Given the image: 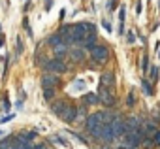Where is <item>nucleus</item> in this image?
<instances>
[{
    "instance_id": "nucleus-15",
    "label": "nucleus",
    "mask_w": 160,
    "mask_h": 149,
    "mask_svg": "<svg viewBox=\"0 0 160 149\" xmlns=\"http://www.w3.org/2000/svg\"><path fill=\"white\" fill-rule=\"evenodd\" d=\"M96 45V34H87L85 40H83V47L85 49H92Z\"/></svg>"
},
{
    "instance_id": "nucleus-33",
    "label": "nucleus",
    "mask_w": 160,
    "mask_h": 149,
    "mask_svg": "<svg viewBox=\"0 0 160 149\" xmlns=\"http://www.w3.org/2000/svg\"><path fill=\"white\" fill-rule=\"evenodd\" d=\"M0 136H6V134H4V130H2V132H0Z\"/></svg>"
},
{
    "instance_id": "nucleus-20",
    "label": "nucleus",
    "mask_w": 160,
    "mask_h": 149,
    "mask_svg": "<svg viewBox=\"0 0 160 149\" xmlns=\"http://www.w3.org/2000/svg\"><path fill=\"white\" fill-rule=\"evenodd\" d=\"M141 87H143V93H145L147 96H151V95H152V89H151V83H149L147 80H143V81H141Z\"/></svg>"
},
{
    "instance_id": "nucleus-1",
    "label": "nucleus",
    "mask_w": 160,
    "mask_h": 149,
    "mask_svg": "<svg viewBox=\"0 0 160 149\" xmlns=\"http://www.w3.org/2000/svg\"><path fill=\"white\" fill-rule=\"evenodd\" d=\"M111 119H113V117H111L109 113H106V111H96V113H92V115L87 117L85 128H87V132H89L94 140H100V132H102L104 123H109Z\"/></svg>"
},
{
    "instance_id": "nucleus-30",
    "label": "nucleus",
    "mask_w": 160,
    "mask_h": 149,
    "mask_svg": "<svg viewBox=\"0 0 160 149\" xmlns=\"http://www.w3.org/2000/svg\"><path fill=\"white\" fill-rule=\"evenodd\" d=\"M134 38H136V36H134V32H130V34H128V42H134Z\"/></svg>"
},
{
    "instance_id": "nucleus-7",
    "label": "nucleus",
    "mask_w": 160,
    "mask_h": 149,
    "mask_svg": "<svg viewBox=\"0 0 160 149\" xmlns=\"http://www.w3.org/2000/svg\"><path fill=\"white\" fill-rule=\"evenodd\" d=\"M42 85L43 87H47V89H55V87H58L60 85V78L57 76V74H45V76L42 78Z\"/></svg>"
},
{
    "instance_id": "nucleus-27",
    "label": "nucleus",
    "mask_w": 160,
    "mask_h": 149,
    "mask_svg": "<svg viewBox=\"0 0 160 149\" xmlns=\"http://www.w3.org/2000/svg\"><path fill=\"white\" fill-rule=\"evenodd\" d=\"M15 45H17V53H23V44H21V40H19V38H17Z\"/></svg>"
},
{
    "instance_id": "nucleus-9",
    "label": "nucleus",
    "mask_w": 160,
    "mask_h": 149,
    "mask_svg": "<svg viewBox=\"0 0 160 149\" xmlns=\"http://www.w3.org/2000/svg\"><path fill=\"white\" fill-rule=\"evenodd\" d=\"M100 140L104 143H111L115 140V134H113V128H111V121L109 123H104L102 126V132H100Z\"/></svg>"
},
{
    "instance_id": "nucleus-24",
    "label": "nucleus",
    "mask_w": 160,
    "mask_h": 149,
    "mask_svg": "<svg viewBox=\"0 0 160 149\" xmlns=\"http://www.w3.org/2000/svg\"><path fill=\"white\" fill-rule=\"evenodd\" d=\"M152 143H154V145H158V147H160V130H158V132H156V134H154V136H152Z\"/></svg>"
},
{
    "instance_id": "nucleus-18",
    "label": "nucleus",
    "mask_w": 160,
    "mask_h": 149,
    "mask_svg": "<svg viewBox=\"0 0 160 149\" xmlns=\"http://www.w3.org/2000/svg\"><path fill=\"white\" fill-rule=\"evenodd\" d=\"M53 49H55V57H57V59H62V57L68 53L66 44H60V45H57V47H53Z\"/></svg>"
},
{
    "instance_id": "nucleus-17",
    "label": "nucleus",
    "mask_w": 160,
    "mask_h": 149,
    "mask_svg": "<svg viewBox=\"0 0 160 149\" xmlns=\"http://www.w3.org/2000/svg\"><path fill=\"white\" fill-rule=\"evenodd\" d=\"M60 44H64V36H62V34H53V36L49 38V45H51V47H57V45H60Z\"/></svg>"
},
{
    "instance_id": "nucleus-28",
    "label": "nucleus",
    "mask_w": 160,
    "mask_h": 149,
    "mask_svg": "<svg viewBox=\"0 0 160 149\" xmlns=\"http://www.w3.org/2000/svg\"><path fill=\"white\" fill-rule=\"evenodd\" d=\"M51 6H53V0H45V10H51Z\"/></svg>"
},
{
    "instance_id": "nucleus-16",
    "label": "nucleus",
    "mask_w": 160,
    "mask_h": 149,
    "mask_svg": "<svg viewBox=\"0 0 160 149\" xmlns=\"http://www.w3.org/2000/svg\"><path fill=\"white\" fill-rule=\"evenodd\" d=\"M66 106H68V102H53V106H51V111H53V113L58 117V115L64 111V108H66Z\"/></svg>"
},
{
    "instance_id": "nucleus-25",
    "label": "nucleus",
    "mask_w": 160,
    "mask_h": 149,
    "mask_svg": "<svg viewBox=\"0 0 160 149\" xmlns=\"http://www.w3.org/2000/svg\"><path fill=\"white\" fill-rule=\"evenodd\" d=\"M102 27H104L108 32H111V25H109V21H108V19H104V21H102Z\"/></svg>"
},
{
    "instance_id": "nucleus-10",
    "label": "nucleus",
    "mask_w": 160,
    "mask_h": 149,
    "mask_svg": "<svg viewBox=\"0 0 160 149\" xmlns=\"http://www.w3.org/2000/svg\"><path fill=\"white\" fill-rule=\"evenodd\" d=\"M141 130L145 132V136H154L156 132H158V126H156V121H145L143 125H141Z\"/></svg>"
},
{
    "instance_id": "nucleus-13",
    "label": "nucleus",
    "mask_w": 160,
    "mask_h": 149,
    "mask_svg": "<svg viewBox=\"0 0 160 149\" xmlns=\"http://www.w3.org/2000/svg\"><path fill=\"white\" fill-rule=\"evenodd\" d=\"M36 136H38V134H36L34 130H32V132L27 130V132H21V134L17 136V140H23V141H27V143H32V141L36 140Z\"/></svg>"
},
{
    "instance_id": "nucleus-34",
    "label": "nucleus",
    "mask_w": 160,
    "mask_h": 149,
    "mask_svg": "<svg viewBox=\"0 0 160 149\" xmlns=\"http://www.w3.org/2000/svg\"><path fill=\"white\" fill-rule=\"evenodd\" d=\"M119 149H128V147H124V145H122V147H119Z\"/></svg>"
},
{
    "instance_id": "nucleus-14",
    "label": "nucleus",
    "mask_w": 160,
    "mask_h": 149,
    "mask_svg": "<svg viewBox=\"0 0 160 149\" xmlns=\"http://www.w3.org/2000/svg\"><path fill=\"white\" fill-rule=\"evenodd\" d=\"M70 57H72V60H75V62H81V60H85V51L75 47V49L70 51Z\"/></svg>"
},
{
    "instance_id": "nucleus-11",
    "label": "nucleus",
    "mask_w": 160,
    "mask_h": 149,
    "mask_svg": "<svg viewBox=\"0 0 160 149\" xmlns=\"http://www.w3.org/2000/svg\"><path fill=\"white\" fill-rule=\"evenodd\" d=\"M141 125H143V121H141L139 117H128V119H126V128H128V132L141 130Z\"/></svg>"
},
{
    "instance_id": "nucleus-26",
    "label": "nucleus",
    "mask_w": 160,
    "mask_h": 149,
    "mask_svg": "<svg viewBox=\"0 0 160 149\" xmlns=\"http://www.w3.org/2000/svg\"><path fill=\"white\" fill-rule=\"evenodd\" d=\"M141 66H143V70H147V68H149V57H147V55L143 57V62H141Z\"/></svg>"
},
{
    "instance_id": "nucleus-21",
    "label": "nucleus",
    "mask_w": 160,
    "mask_h": 149,
    "mask_svg": "<svg viewBox=\"0 0 160 149\" xmlns=\"http://www.w3.org/2000/svg\"><path fill=\"white\" fill-rule=\"evenodd\" d=\"M53 95H55V91H53V89L43 87V98H45V100H53Z\"/></svg>"
},
{
    "instance_id": "nucleus-29",
    "label": "nucleus",
    "mask_w": 160,
    "mask_h": 149,
    "mask_svg": "<svg viewBox=\"0 0 160 149\" xmlns=\"http://www.w3.org/2000/svg\"><path fill=\"white\" fill-rule=\"evenodd\" d=\"M10 119H12V115H6V117H4V119H2V121H0V123H8V121H10Z\"/></svg>"
},
{
    "instance_id": "nucleus-3",
    "label": "nucleus",
    "mask_w": 160,
    "mask_h": 149,
    "mask_svg": "<svg viewBox=\"0 0 160 149\" xmlns=\"http://www.w3.org/2000/svg\"><path fill=\"white\" fill-rule=\"evenodd\" d=\"M45 70L49 72V74H64L66 70H68V66H66V62L62 60V59H51V60H47L45 62Z\"/></svg>"
},
{
    "instance_id": "nucleus-35",
    "label": "nucleus",
    "mask_w": 160,
    "mask_h": 149,
    "mask_svg": "<svg viewBox=\"0 0 160 149\" xmlns=\"http://www.w3.org/2000/svg\"><path fill=\"white\" fill-rule=\"evenodd\" d=\"M102 149H109V147H102Z\"/></svg>"
},
{
    "instance_id": "nucleus-22",
    "label": "nucleus",
    "mask_w": 160,
    "mask_h": 149,
    "mask_svg": "<svg viewBox=\"0 0 160 149\" xmlns=\"http://www.w3.org/2000/svg\"><path fill=\"white\" fill-rule=\"evenodd\" d=\"M126 104H128V108H134V104H136V98H134V93H132V91H130L128 96H126Z\"/></svg>"
},
{
    "instance_id": "nucleus-12",
    "label": "nucleus",
    "mask_w": 160,
    "mask_h": 149,
    "mask_svg": "<svg viewBox=\"0 0 160 149\" xmlns=\"http://www.w3.org/2000/svg\"><path fill=\"white\" fill-rule=\"evenodd\" d=\"M100 80H102V85H104V87H108V89H115V76H113L111 72H104Z\"/></svg>"
},
{
    "instance_id": "nucleus-5",
    "label": "nucleus",
    "mask_w": 160,
    "mask_h": 149,
    "mask_svg": "<svg viewBox=\"0 0 160 149\" xmlns=\"http://www.w3.org/2000/svg\"><path fill=\"white\" fill-rule=\"evenodd\" d=\"M98 100L104 104V106H115V95H113V89H108V87H100V95H98Z\"/></svg>"
},
{
    "instance_id": "nucleus-2",
    "label": "nucleus",
    "mask_w": 160,
    "mask_h": 149,
    "mask_svg": "<svg viewBox=\"0 0 160 149\" xmlns=\"http://www.w3.org/2000/svg\"><path fill=\"white\" fill-rule=\"evenodd\" d=\"M143 138H145V132H143V130H134V132H126V134L122 136V141H124V147L136 149V147L141 145Z\"/></svg>"
},
{
    "instance_id": "nucleus-6",
    "label": "nucleus",
    "mask_w": 160,
    "mask_h": 149,
    "mask_svg": "<svg viewBox=\"0 0 160 149\" xmlns=\"http://www.w3.org/2000/svg\"><path fill=\"white\" fill-rule=\"evenodd\" d=\"M111 128H113L115 138H122V136L128 132V128H126V121L121 119V117H113V119H111Z\"/></svg>"
},
{
    "instance_id": "nucleus-4",
    "label": "nucleus",
    "mask_w": 160,
    "mask_h": 149,
    "mask_svg": "<svg viewBox=\"0 0 160 149\" xmlns=\"http://www.w3.org/2000/svg\"><path fill=\"white\" fill-rule=\"evenodd\" d=\"M91 55H92V60L98 62V64H104L108 59H109V49L106 45H94L91 49Z\"/></svg>"
},
{
    "instance_id": "nucleus-32",
    "label": "nucleus",
    "mask_w": 160,
    "mask_h": 149,
    "mask_svg": "<svg viewBox=\"0 0 160 149\" xmlns=\"http://www.w3.org/2000/svg\"><path fill=\"white\" fill-rule=\"evenodd\" d=\"M34 149H45V143H40V145H36Z\"/></svg>"
},
{
    "instance_id": "nucleus-23",
    "label": "nucleus",
    "mask_w": 160,
    "mask_h": 149,
    "mask_svg": "<svg viewBox=\"0 0 160 149\" xmlns=\"http://www.w3.org/2000/svg\"><path fill=\"white\" fill-rule=\"evenodd\" d=\"M152 81H156V78H158V66H152L151 68V76H149Z\"/></svg>"
},
{
    "instance_id": "nucleus-31",
    "label": "nucleus",
    "mask_w": 160,
    "mask_h": 149,
    "mask_svg": "<svg viewBox=\"0 0 160 149\" xmlns=\"http://www.w3.org/2000/svg\"><path fill=\"white\" fill-rule=\"evenodd\" d=\"M4 110H10V102H8V98L4 100Z\"/></svg>"
},
{
    "instance_id": "nucleus-8",
    "label": "nucleus",
    "mask_w": 160,
    "mask_h": 149,
    "mask_svg": "<svg viewBox=\"0 0 160 149\" xmlns=\"http://www.w3.org/2000/svg\"><path fill=\"white\" fill-rule=\"evenodd\" d=\"M64 123H73L75 121V117H77V108L75 106H72V104H68L66 108H64V111L58 115Z\"/></svg>"
},
{
    "instance_id": "nucleus-19",
    "label": "nucleus",
    "mask_w": 160,
    "mask_h": 149,
    "mask_svg": "<svg viewBox=\"0 0 160 149\" xmlns=\"http://www.w3.org/2000/svg\"><path fill=\"white\" fill-rule=\"evenodd\" d=\"M83 102H85V104H89V106H94V104L98 102V96H96V95H92V93H87V95L83 96Z\"/></svg>"
}]
</instances>
